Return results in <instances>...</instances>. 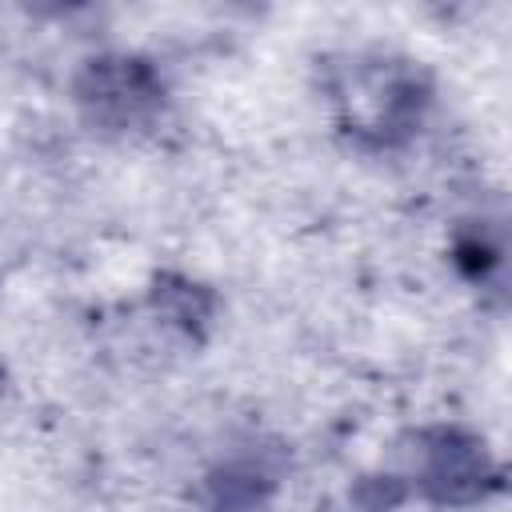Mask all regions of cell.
Returning <instances> with one entry per match:
<instances>
[{
    "label": "cell",
    "instance_id": "cell-1",
    "mask_svg": "<svg viewBox=\"0 0 512 512\" xmlns=\"http://www.w3.org/2000/svg\"><path fill=\"white\" fill-rule=\"evenodd\" d=\"M348 124L356 132H372L376 140H392L412 128L420 112L416 80L400 68H364L360 84L348 88Z\"/></svg>",
    "mask_w": 512,
    "mask_h": 512
},
{
    "label": "cell",
    "instance_id": "cell-2",
    "mask_svg": "<svg viewBox=\"0 0 512 512\" xmlns=\"http://www.w3.org/2000/svg\"><path fill=\"white\" fill-rule=\"evenodd\" d=\"M420 480H424L432 500L468 504V500H476L492 488L496 472H492V464H488V456L476 440L456 436V432H436V436H428Z\"/></svg>",
    "mask_w": 512,
    "mask_h": 512
},
{
    "label": "cell",
    "instance_id": "cell-3",
    "mask_svg": "<svg viewBox=\"0 0 512 512\" xmlns=\"http://www.w3.org/2000/svg\"><path fill=\"white\" fill-rule=\"evenodd\" d=\"M156 96L152 72L136 60H92L80 80V100L100 120H136Z\"/></svg>",
    "mask_w": 512,
    "mask_h": 512
}]
</instances>
